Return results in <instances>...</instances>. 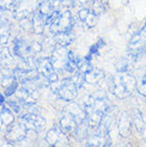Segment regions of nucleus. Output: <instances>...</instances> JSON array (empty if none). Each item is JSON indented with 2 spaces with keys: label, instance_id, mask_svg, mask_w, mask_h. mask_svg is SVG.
<instances>
[{
  "label": "nucleus",
  "instance_id": "423d86ee",
  "mask_svg": "<svg viewBox=\"0 0 146 147\" xmlns=\"http://www.w3.org/2000/svg\"><path fill=\"white\" fill-rule=\"evenodd\" d=\"M80 125L81 124L79 123V121L74 115H72L68 111H65L63 113L62 117L60 118V127L67 134H73V133L78 132V129L80 128L79 127Z\"/></svg>",
  "mask_w": 146,
  "mask_h": 147
},
{
  "label": "nucleus",
  "instance_id": "2eb2a0df",
  "mask_svg": "<svg viewBox=\"0 0 146 147\" xmlns=\"http://www.w3.org/2000/svg\"><path fill=\"white\" fill-rule=\"evenodd\" d=\"M17 88H18V82L15 80L13 83H11V84L9 85V88L5 90V96H7V97H10V96H12L14 93H16V91H17Z\"/></svg>",
  "mask_w": 146,
  "mask_h": 147
},
{
  "label": "nucleus",
  "instance_id": "f257e3e1",
  "mask_svg": "<svg viewBox=\"0 0 146 147\" xmlns=\"http://www.w3.org/2000/svg\"><path fill=\"white\" fill-rule=\"evenodd\" d=\"M135 90H137V80L129 70H117L113 77H111L110 91L117 98H127Z\"/></svg>",
  "mask_w": 146,
  "mask_h": 147
},
{
  "label": "nucleus",
  "instance_id": "f3484780",
  "mask_svg": "<svg viewBox=\"0 0 146 147\" xmlns=\"http://www.w3.org/2000/svg\"><path fill=\"white\" fill-rule=\"evenodd\" d=\"M77 2H79L80 4H87L88 2H90V1H92V0H76Z\"/></svg>",
  "mask_w": 146,
  "mask_h": 147
},
{
  "label": "nucleus",
  "instance_id": "ddd939ff",
  "mask_svg": "<svg viewBox=\"0 0 146 147\" xmlns=\"http://www.w3.org/2000/svg\"><path fill=\"white\" fill-rule=\"evenodd\" d=\"M103 45H105V40H99L98 42H96L95 44L90 48V51H89L88 55L85 57V59L88 60V61H91L92 57H93V55H98L99 49H100Z\"/></svg>",
  "mask_w": 146,
  "mask_h": 147
},
{
  "label": "nucleus",
  "instance_id": "4468645a",
  "mask_svg": "<svg viewBox=\"0 0 146 147\" xmlns=\"http://www.w3.org/2000/svg\"><path fill=\"white\" fill-rule=\"evenodd\" d=\"M137 91L140 95L146 97V74L143 75L139 82H137Z\"/></svg>",
  "mask_w": 146,
  "mask_h": 147
},
{
  "label": "nucleus",
  "instance_id": "6ab92c4d",
  "mask_svg": "<svg viewBox=\"0 0 146 147\" xmlns=\"http://www.w3.org/2000/svg\"><path fill=\"white\" fill-rule=\"evenodd\" d=\"M7 117H13V116H12V114H11V112H7ZM1 118H2V121H4V116H2V115H1Z\"/></svg>",
  "mask_w": 146,
  "mask_h": 147
},
{
  "label": "nucleus",
  "instance_id": "dca6fc26",
  "mask_svg": "<svg viewBox=\"0 0 146 147\" xmlns=\"http://www.w3.org/2000/svg\"><path fill=\"white\" fill-rule=\"evenodd\" d=\"M76 0H62V4L66 7H72L75 4Z\"/></svg>",
  "mask_w": 146,
  "mask_h": 147
},
{
  "label": "nucleus",
  "instance_id": "39448f33",
  "mask_svg": "<svg viewBox=\"0 0 146 147\" xmlns=\"http://www.w3.org/2000/svg\"><path fill=\"white\" fill-rule=\"evenodd\" d=\"M46 141L51 146H62L68 144L67 133L64 132L61 127H55L50 129L46 134Z\"/></svg>",
  "mask_w": 146,
  "mask_h": 147
},
{
  "label": "nucleus",
  "instance_id": "20e7f679",
  "mask_svg": "<svg viewBox=\"0 0 146 147\" xmlns=\"http://www.w3.org/2000/svg\"><path fill=\"white\" fill-rule=\"evenodd\" d=\"M68 55H70V51L66 50L65 46L58 45L55 48V50L52 51L50 60L57 71L65 70L66 63H67V59H68Z\"/></svg>",
  "mask_w": 146,
  "mask_h": 147
},
{
  "label": "nucleus",
  "instance_id": "6e6552de",
  "mask_svg": "<svg viewBox=\"0 0 146 147\" xmlns=\"http://www.w3.org/2000/svg\"><path fill=\"white\" fill-rule=\"evenodd\" d=\"M99 15L96 14L90 7H82L78 12V18L85 27L93 28L97 25Z\"/></svg>",
  "mask_w": 146,
  "mask_h": 147
},
{
  "label": "nucleus",
  "instance_id": "f03ea898",
  "mask_svg": "<svg viewBox=\"0 0 146 147\" xmlns=\"http://www.w3.org/2000/svg\"><path fill=\"white\" fill-rule=\"evenodd\" d=\"M51 86H53L55 94L65 101H72L77 96V91L79 88L72 79H63L61 81L57 80L51 83Z\"/></svg>",
  "mask_w": 146,
  "mask_h": 147
},
{
  "label": "nucleus",
  "instance_id": "a211bd4d",
  "mask_svg": "<svg viewBox=\"0 0 146 147\" xmlns=\"http://www.w3.org/2000/svg\"><path fill=\"white\" fill-rule=\"evenodd\" d=\"M3 103H4V96L0 93V106H1V105H3Z\"/></svg>",
  "mask_w": 146,
  "mask_h": 147
},
{
  "label": "nucleus",
  "instance_id": "7ed1b4c3",
  "mask_svg": "<svg viewBox=\"0 0 146 147\" xmlns=\"http://www.w3.org/2000/svg\"><path fill=\"white\" fill-rule=\"evenodd\" d=\"M36 70H37V80L41 81V83H44V81L48 84H51L52 82L58 80L57 70L53 67L51 60L48 58L41 59L36 63Z\"/></svg>",
  "mask_w": 146,
  "mask_h": 147
},
{
  "label": "nucleus",
  "instance_id": "aec40b11",
  "mask_svg": "<svg viewBox=\"0 0 146 147\" xmlns=\"http://www.w3.org/2000/svg\"><path fill=\"white\" fill-rule=\"evenodd\" d=\"M145 145H146V140H145Z\"/></svg>",
  "mask_w": 146,
  "mask_h": 147
},
{
  "label": "nucleus",
  "instance_id": "f8f14e48",
  "mask_svg": "<svg viewBox=\"0 0 146 147\" xmlns=\"http://www.w3.org/2000/svg\"><path fill=\"white\" fill-rule=\"evenodd\" d=\"M55 38L58 45L66 46V45L72 43V40H74V36L72 31H66V32H60V33L55 34Z\"/></svg>",
  "mask_w": 146,
  "mask_h": 147
},
{
  "label": "nucleus",
  "instance_id": "9d476101",
  "mask_svg": "<svg viewBox=\"0 0 146 147\" xmlns=\"http://www.w3.org/2000/svg\"><path fill=\"white\" fill-rule=\"evenodd\" d=\"M103 79H105V73L101 69L95 68V67H92L91 69L84 75V80H85V82L91 85L97 84L98 82H100Z\"/></svg>",
  "mask_w": 146,
  "mask_h": 147
},
{
  "label": "nucleus",
  "instance_id": "0eeeda50",
  "mask_svg": "<svg viewBox=\"0 0 146 147\" xmlns=\"http://www.w3.org/2000/svg\"><path fill=\"white\" fill-rule=\"evenodd\" d=\"M22 119L28 129H32L37 132L42 131L46 125L45 119L37 113H27L22 116Z\"/></svg>",
  "mask_w": 146,
  "mask_h": 147
},
{
  "label": "nucleus",
  "instance_id": "9b49d317",
  "mask_svg": "<svg viewBox=\"0 0 146 147\" xmlns=\"http://www.w3.org/2000/svg\"><path fill=\"white\" fill-rule=\"evenodd\" d=\"M131 119L133 128L139 133H143L144 129H145V121H144V118H143L141 112L140 111H135L131 116Z\"/></svg>",
  "mask_w": 146,
  "mask_h": 147
},
{
  "label": "nucleus",
  "instance_id": "1a4fd4ad",
  "mask_svg": "<svg viewBox=\"0 0 146 147\" xmlns=\"http://www.w3.org/2000/svg\"><path fill=\"white\" fill-rule=\"evenodd\" d=\"M132 127H133V126H132L131 116H130L127 112H123V113L120 115L118 124H117L120 136H122V138H127V136H129V134L131 133Z\"/></svg>",
  "mask_w": 146,
  "mask_h": 147
}]
</instances>
